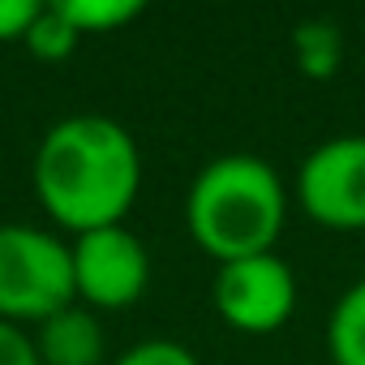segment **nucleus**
Instances as JSON below:
<instances>
[{
    "instance_id": "nucleus-1",
    "label": "nucleus",
    "mask_w": 365,
    "mask_h": 365,
    "mask_svg": "<svg viewBox=\"0 0 365 365\" xmlns=\"http://www.w3.org/2000/svg\"><path fill=\"white\" fill-rule=\"evenodd\" d=\"M35 198L73 237L125 224L142 190V155L133 133L95 112L56 120L35 150Z\"/></svg>"
},
{
    "instance_id": "nucleus-2",
    "label": "nucleus",
    "mask_w": 365,
    "mask_h": 365,
    "mask_svg": "<svg viewBox=\"0 0 365 365\" xmlns=\"http://www.w3.org/2000/svg\"><path fill=\"white\" fill-rule=\"evenodd\" d=\"M288 220L279 172L245 150L211 159L185 194V224L215 262L271 254Z\"/></svg>"
},
{
    "instance_id": "nucleus-3",
    "label": "nucleus",
    "mask_w": 365,
    "mask_h": 365,
    "mask_svg": "<svg viewBox=\"0 0 365 365\" xmlns=\"http://www.w3.org/2000/svg\"><path fill=\"white\" fill-rule=\"evenodd\" d=\"M73 301L69 245L48 228L0 224V322L39 327Z\"/></svg>"
},
{
    "instance_id": "nucleus-4",
    "label": "nucleus",
    "mask_w": 365,
    "mask_h": 365,
    "mask_svg": "<svg viewBox=\"0 0 365 365\" xmlns=\"http://www.w3.org/2000/svg\"><path fill=\"white\" fill-rule=\"evenodd\" d=\"M301 211L335 232L365 228V133L318 142L297 172Z\"/></svg>"
},
{
    "instance_id": "nucleus-5",
    "label": "nucleus",
    "mask_w": 365,
    "mask_h": 365,
    "mask_svg": "<svg viewBox=\"0 0 365 365\" xmlns=\"http://www.w3.org/2000/svg\"><path fill=\"white\" fill-rule=\"evenodd\" d=\"M73 297L86 309H125L150 284V254L125 224L73 237Z\"/></svg>"
},
{
    "instance_id": "nucleus-6",
    "label": "nucleus",
    "mask_w": 365,
    "mask_h": 365,
    "mask_svg": "<svg viewBox=\"0 0 365 365\" xmlns=\"http://www.w3.org/2000/svg\"><path fill=\"white\" fill-rule=\"evenodd\" d=\"M215 309L232 331L271 335L297 309V275L275 250L254 254V258H237V262H220Z\"/></svg>"
},
{
    "instance_id": "nucleus-7",
    "label": "nucleus",
    "mask_w": 365,
    "mask_h": 365,
    "mask_svg": "<svg viewBox=\"0 0 365 365\" xmlns=\"http://www.w3.org/2000/svg\"><path fill=\"white\" fill-rule=\"evenodd\" d=\"M35 352L43 365H99L103 361V327H99L95 309L73 301L69 309L39 322Z\"/></svg>"
},
{
    "instance_id": "nucleus-8",
    "label": "nucleus",
    "mask_w": 365,
    "mask_h": 365,
    "mask_svg": "<svg viewBox=\"0 0 365 365\" xmlns=\"http://www.w3.org/2000/svg\"><path fill=\"white\" fill-rule=\"evenodd\" d=\"M327 352L335 365H365V279L344 288L327 318Z\"/></svg>"
},
{
    "instance_id": "nucleus-9",
    "label": "nucleus",
    "mask_w": 365,
    "mask_h": 365,
    "mask_svg": "<svg viewBox=\"0 0 365 365\" xmlns=\"http://www.w3.org/2000/svg\"><path fill=\"white\" fill-rule=\"evenodd\" d=\"M61 14L73 22L78 35H103L129 26L142 14V0H61Z\"/></svg>"
},
{
    "instance_id": "nucleus-10",
    "label": "nucleus",
    "mask_w": 365,
    "mask_h": 365,
    "mask_svg": "<svg viewBox=\"0 0 365 365\" xmlns=\"http://www.w3.org/2000/svg\"><path fill=\"white\" fill-rule=\"evenodd\" d=\"M22 43H26L31 56H39V61H65V56H73V48L82 43V35H78L73 22L61 14V5H39V18L31 22V31H26Z\"/></svg>"
},
{
    "instance_id": "nucleus-11",
    "label": "nucleus",
    "mask_w": 365,
    "mask_h": 365,
    "mask_svg": "<svg viewBox=\"0 0 365 365\" xmlns=\"http://www.w3.org/2000/svg\"><path fill=\"white\" fill-rule=\"evenodd\" d=\"M297 56H301V65H305L314 78L335 73V65H339V39H335V26H327V22H318V26H301V31H297Z\"/></svg>"
},
{
    "instance_id": "nucleus-12",
    "label": "nucleus",
    "mask_w": 365,
    "mask_h": 365,
    "mask_svg": "<svg viewBox=\"0 0 365 365\" xmlns=\"http://www.w3.org/2000/svg\"><path fill=\"white\" fill-rule=\"evenodd\" d=\"M112 365H202L180 339H138Z\"/></svg>"
},
{
    "instance_id": "nucleus-13",
    "label": "nucleus",
    "mask_w": 365,
    "mask_h": 365,
    "mask_svg": "<svg viewBox=\"0 0 365 365\" xmlns=\"http://www.w3.org/2000/svg\"><path fill=\"white\" fill-rule=\"evenodd\" d=\"M39 18V0H0V43H22Z\"/></svg>"
},
{
    "instance_id": "nucleus-14",
    "label": "nucleus",
    "mask_w": 365,
    "mask_h": 365,
    "mask_svg": "<svg viewBox=\"0 0 365 365\" xmlns=\"http://www.w3.org/2000/svg\"><path fill=\"white\" fill-rule=\"evenodd\" d=\"M0 365H43L35 339L14 322H0Z\"/></svg>"
}]
</instances>
